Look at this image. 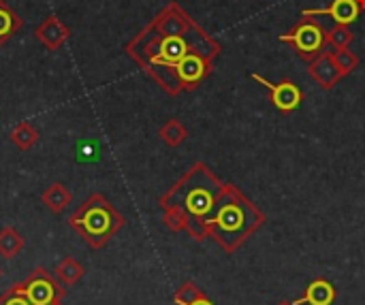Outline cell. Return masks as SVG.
I'll use <instances>...</instances> for the list:
<instances>
[{
    "label": "cell",
    "mask_w": 365,
    "mask_h": 305,
    "mask_svg": "<svg viewBox=\"0 0 365 305\" xmlns=\"http://www.w3.org/2000/svg\"><path fill=\"white\" fill-rule=\"evenodd\" d=\"M169 231H186L195 242L214 239L225 252H235L265 216L233 184H222L207 165L197 162L158 201Z\"/></svg>",
    "instance_id": "1"
},
{
    "label": "cell",
    "mask_w": 365,
    "mask_h": 305,
    "mask_svg": "<svg viewBox=\"0 0 365 305\" xmlns=\"http://www.w3.org/2000/svg\"><path fill=\"white\" fill-rule=\"evenodd\" d=\"M126 53L165 92L175 94V66L188 53H205L214 58L218 45L175 2H169L135 38L126 43Z\"/></svg>",
    "instance_id": "2"
},
{
    "label": "cell",
    "mask_w": 365,
    "mask_h": 305,
    "mask_svg": "<svg viewBox=\"0 0 365 305\" xmlns=\"http://www.w3.org/2000/svg\"><path fill=\"white\" fill-rule=\"evenodd\" d=\"M126 224V218L107 201L105 195L92 192L71 216L68 227L92 248L101 250L122 231Z\"/></svg>",
    "instance_id": "3"
},
{
    "label": "cell",
    "mask_w": 365,
    "mask_h": 305,
    "mask_svg": "<svg viewBox=\"0 0 365 305\" xmlns=\"http://www.w3.org/2000/svg\"><path fill=\"white\" fill-rule=\"evenodd\" d=\"M19 286L32 305H62L66 295V286H62L58 278L51 276L45 267H34L30 276L19 282Z\"/></svg>",
    "instance_id": "4"
},
{
    "label": "cell",
    "mask_w": 365,
    "mask_h": 305,
    "mask_svg": "<svg viewBox=\"0 0 365 305\" xmlns=\"http://www.w3.org/2000/svg\"><path fill=\"white\" fill-rule=\"evenodd\" d=\"M280 41L284 43H293L297 53L304 60H314L323 53L325 43H327V34L323 30L321 24L310 21L308 17H304V21L289 34H280Z\"/></svg>",
    "instance_id": "5"
},
{
    "label": "cell",
    "mask_w": 365,
    "mask_h": 305,
    "mask_svg": "<svg viewBox=\"0 0 365 305\" xmlns=\"http://www.w3.org/2000/svg\"><path fill=\"white\" fill-rule=\"evenodd\" d=\"M252 79L261 86H265L272 94V103L276 109L291 113L302 105V90L293 83V81H282V83H272L267 79H263L261 75H252Z\"/></svg>",
    "instance_id": "6"
},
{
    "label": "cell",
    "mask_w": 365,
    "mask_h": 305,
    "mask_svg": "<svg viewBox=\"0 0 365 305\" xmlns=\"http://www.w3.org/2000/svg\"><path fill=\"white\" fill-rule=\"evenodd\" d=\"M34 36H36V41H38L45 49L56 51V49H60V47L68 41L71 28H68L66 24H62L60 17L49 15V17H45V19L34 28Z\"/></svg>",
    "instance_id": "7"
},
{
    "label": "cell",
    "mask_w": 365,
    "mask_h": 305,
    "mask_svg": "<svg viewBox=\"0 0 365 305\" xmlns=\"http://www.w3.org/2000/svg\"><path fill=\"white\" fill-rule=\"evenodd\" d=\"M336 297H338L336 286H334L329 280H325V278H317V280H312V282L306 286V291H304V295H302L299 299H293V304L295 305H334Z\"/></svg>",
    "instance_id": "8"
},
{
    "label": "cell",
    "mask_w": 365,
    "mask_h": 305,
    "mask_svg": "<svg viewBox=\"0 0 365 305\" xmlns=\"http://www.w3.org/2000/svg\"><path fill=\"white\" fill-rule=\"evenodd\" d=\"M359 11H361V6H359L357 0H334L331 6H327V9H317V11H314V9H306V11H302V15H304V17H312V15H331L340 26H349L351 21L357 19Z\"/></svg>",
    "instance_id": "9"
},
{
    "label": "cell",
    "mask_w": 365,
    "mask_h": 305,
    "mask_svg": "<svg viewBox=\"0 0 365 305\" xmlns=\"http://www.w3.org/2000/svg\"><path fill=\"white\" fill-rule=\"evenodd\" d=\"M41 201H43V205L47 207L49 214H62V212L71 205L73 195H71V190H68L62 182H53V184H49V186L43 190Z\"/></svg>",
    "instance_id": "10"
},
{
    "label": "cell",
    "mask_w": 365,
    "mask_h": 305,
    "mask_svg": "<svg viewBox=\"0 0 365 305\" xmlns=\"http://www.w3.org/2000/svg\"><path fill=\"white\" fill-rule=\"evenodd\" d=\"M310 75L323 86V88H331L336 83V79L340 77V71L334 62V58L329 56H319L314 58L312 66H310Z\"/></svg>",
    "instance_id": "11"
},
{
    "label": "cell",
    "mask_w": 365,
    "mask_h": 305,
    "mask_svg": "<svg viewBox=\"0 0 365 305\" xmlns=\"http://www.w3.org/2000/svg\"><path fill=\"white\" fill-rule=\"evenodd\" d=\"M83 274H86L83 265L77 263L73 257L60 259L58 265H56V269H53V276L58 278V282H60L62 286H73V284H77V282L81 280Z\"/></svg>",
    "instance_id": "12"
},
{
    "label": "cell",
    "mask_w": 365,
    "mask_h": 305,
    "mask_svg": "<svg viewBox=\"0 0 365 305\" xmlns=\"http://www.w3.org/2000/svg\"><path fill=\"white\" fill-rule=\"evenodd\" d=\"M21 17L6 4V0H0V47H4L9 38L21 30Z\"/></svg>",
    "instance_id": "13"
},
{
    "label": "cell",
    "mask_w": 365,
    "mask_h": 305,
    "mask_svg": "<svg viewBox=\"0 0 365 305\" xmlns=\"http://www.w3.org/2000/svg\"><path fill=\"white\" fill-rule=\"evenodd\" d=\"M24 246H26V239L13 227H4L0 231V257L2 259H6V261L15 259L24 250Z\"/></svg>",
    "instance_id": "14"
},
{
    "label": "cell",
    "mask_w": 365,
    "mask_h": 305,
    "mask_svg": "<svg viewBox=\"0 0 365 305\" xmlns=\"http://www.w3.org/2000/svg\"><path fill=\"white\" fill-rule=\"evenodd\" d=\"M36 141H38V130L30 122H19L11 130V143L21 152H28L32 145H36Z\"/></svg>",
    "instance_id": "15"
},
{
    "label": "cell",
    "mask_w": 365,
    "mask_h": 305,
    "mask_svg": "<svg viewBox=\"0 0 365 305\" xmlns=\"http://www.w3.org/2000/svg\"><path fill=\"white\" fill-rule=\"evenodd\" d=\"M158 135H160V139H163L169 148H178V145H180V143H184V139L188 137V133H186L184 124H182V122H178V120H169V122H165V124H163V128L158 130Z\"/></svg>",
    "instance_id": "16"
},
{
    "label": "cell",
    "mask_w": 365,
    "mask_h": 305,
    "mask_svg": "<svg viewBox=\"0 0 365 305\" xmlns=\"http://www.w3.org/2000/svg\"><path fill=\"white\" fill-rule=\"evenodd\" d=\"M205 293L195 284V282H184L178 291H175V295H173V304L175 305H190L192 301H197V299H201Z\"/></svg>",
    "instance_id": "17"
},
{
    "label": "cell",
    "mask_w": 365,
    "mask_h": 305,
    "mask_svg": "<svg viewBox=\"0 0 365 305\" xmlns=\"http://www.w3.org/2000/svg\"><path fill=\"white\" fill-rule=\"evenodd\" d=\"M334 62H336V66H338V71H340V75H346V73H351L355 66H357V58L344 47V49H338L336 51V56H334Z\"/></svg>",
    "instance_id": "18"
},
{
    "label": "cell",
    "mask_w": 365,
    "mask_h": 305,
    "mask_svg": "<svg viewBox=\"0 0 365 305\" xmlns=\"http://www.w3.org/2000/svg\"><path fill=\"white\" fill-rule=\"evenodd\" d=\"M0 305H32L28 301V297L24 295V291H21V286L19 284H15V286H11L4 295H0Z\"/></svg>",
    "instance_id": "19"
},
{
    "label": "cell",
    "mask_w": 365,
    "mask_h": 305,
    "mask_svg": "<svg viewBox=\"0 0 365 305\" xmlns=\"http://www.w3.org/2000/svg\"><path fill=\"white\" fill-rule=\"evenodd\" d=\"M327 41H329L331 45H336V49H344V47H349V43L353 41V34H351L344 26L338 24V28L331 30V32L327 34Z\"/></svg>",
    "instance_id": "20"
},
{
    "label": "cell",
    "mask_w": 365,
    "mask_h": 305,
    "mask_svg": "<svg viewBox=\"0 0 365 305\" xmlns=\"http://www.w3.org/2000/svg\"><path fill=\"white\" fill-rule=\"evenodd\" d=\"M190 305H216V304H214V301H212V299H210L207 295H203L201 299H197V301H192V304H190Z\"/></svg>",
    "instance_id": "21"
},
{
    "label": "cell",
    "mask_w": 365,
    "mask_h": 305,
    "mask_svg": "<svg viewBox=\"0 0 365 305\" xmlns=\"http://www.w3.org/2000/svg\"><path fill=\"white\" fill-rule=\"evenodd\" d=\"M278 305H295V304H293V301H280Z\"/></svg>",
    "instance_id": "22"
},
{
    "label": "cell",
    "mask_w": 365,
    "mask_h": 305,
    "mask_svg": "<svg viewBox=\"0 0 365 305\" xmlns=\"http://www.w3.org/2000/svg\"><path fill=\"white\" fill-rule=\"evenodd\" d=\"M0 276H2V267H0Z\"/></svg>",
    "instance_id": "23"
}]
</instances>
